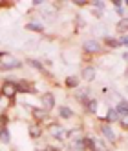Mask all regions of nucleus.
Wrapping results in <instances>:
<instances>
[{
	"label": "nucleus",
	"mask_w": 128,
	"mask_h": 151,
	"mask_svg": "<svg viewBox=\"0 0 128 151\" xmlns=\"http://www.w3.org/2000/svg\"><path fill=\"white\" fill-rule=\"evenodd\" d=\"M13 68H20V60H17L13 55L4 53V55L0 57V71H9Z\"/></svg>",
	"instance_id": "1"
},
{
	"label": "nucleus",
	"mask_w": 128,
	"mask_h": 151,
	"mask_svg": "<svg viewBox=\"0 0 128 151\" xmlns=\"http://www.w3.org/2000/svg\"><path fill=\"white\" fill-rule=\"evenodd\" d=\"M15 95H17V84H15V82H4L2 88H0V96L13 99Z\"/></svg>",
	"instance_id": "2"
},
{
	"label": "nucleus",
	"mask_w": 128,
	"mask_h": 151,
	"mask_svg": "<svg viewBox=\"0 0 128 151\" xmlns=\"http://www.w3.org/2000/svg\"><path fill=\"white\" fill-rule=\"evenodd\" d=\"M40 102H42V109L49 111V109H53V106H55V96L51 93H44L40 96Z\"/></svg>",
	"instance_id": "3"
},
{
	"label": "nucleus",
	"mask_w": 128,
	"mask_h": 151,
	"mask_svg": "<svg viewBox=\"0 0 128 151\" xmlns=\"http://www.w3.org/2000/svg\"><path fill=\"white\" fill-rule=\"evenodd\" d=\"M82 47H84V51H86V53H99L101 51V44H99V42L97 40H86V42H84V44H82Z\"/></svg>",
	"instance_id": "4"
},
{
	"label": "nucleus",
	"mask_w": 128,
	"mask_h": 151,
	"mask_svg": "<svg viewBox=\"0 0 128 151\" xmlns=\"http://www.w3.org/2000/svg\"><path fill=\"white\" fill-rule=\"evenodd\" d=\"M49 133H51L53 137L60 138V140H64V138H66V131H64V127H62V126H59V124H53V126H49Z\"/></svg>",
	"instance_id": "5"
},
{
	"label": "nucleus",
	"mask_w": 128,
	"mask_h": 151,
	"mask_svg": "<svg viewBox=\"0 0 128 151\" xmlns=\"http://www.w3.org/2000/svg\"><path fill=\"white\" fill-rule=\"evenodd\" d=\"M81 77L86 80V82H93L95 80V69L92 68V66H86L82 69V73H81Z\"/></svg>",
	"instance_id": "6"
},
{
	"label": "nucleus",
	"mask_w": 128,
	"mask_h": 151,
	"mask_svg": "<svg viewBox=\"0 0 128 151\" xmlns=\"http://www.w3.org/2000/svg\"><path fill=\"white\" fill-rule=\"evenodd\" d=\"M17 91H22V93H31V91H35V88H33V84L31 82H28V80H20L18 84H17Z\"/></svg>",
	"instance_id": "7"
},
{
	"label": "nucleus",
	"mask_w": 128,
	"mask_h": 151,
	"mask_svg": "<svg viewBox=\"0 0 128 151\" xmlns=\"http://www.w3.org/2000/svg\"><path fill=\"white\" fill-rule=\"evenodd\" d=\"M28 133H29L31 138H39V137H42V127L39 124H31L28 127Z\"/></svg>",
	"instance_id": "8"
},
{
	"label": "nucleus",
	"mask_w": 128,
	"mask_h": 151,
	"mask_svg": "<svg viewBox=\"0 0 128 151\" xmlns=\"http://www.w3.org/2000/svg\"><path fill=\"white\" fill-rule=\"evenodd\" d=\"M68 137L73 140V142H79V140L84 138V133H82V129H81V127H77V129H71V131L68 133Z\"/></svg>",
	"instance_id": "9"
},
{
	"label": "nucleus",
	"mask_w": 128,
	"mask_h": 151,
	"mask_svg": "<svg viewBox=\"0 0 128 151\" xmlns=\"http://www.w3.org/2000/svg\"><path fill=\"white\" fill-rule=\"evenodd\" d=\"M101 131H103L106 137H108L112 142H115V140H117V135H115V131H113L110 126H106V124H104V126H101Z\"/></svg>",
	"instance_id": "10"
},
{
	"label": "nucleus",
	"mask_w": 128,
	"mask_h": 151,
	"mask_svg": "<svg viewBox=\"0 0 128 151\" xmlns=\"http://www.w3.org/2000/svg\"><path fill=\"white\" fill-rule=\"evenodd\" d=\"M113 6L117 7V13H119L123 18H126V2H123V0H117V2H113Z\"/></svg>",
	"instance_id": "11"
},
{
	"label": "nucleus",
	"mask_w": 128,
	"mask_h": 151,
	"mask_svg": "<svg viewBox=\"0 0 128 151\" xmlns=\"http://www.w3.org/2000/svg\"><path fill=\"white\" fill-rule=\"evenodd\" d=\"M84 107H86L88 113H97V100H95V99H90L88 102H84Z\"/></svg>",
	"instance_id": "12"
},
{
	"label": "nucleus",
	"mask_w": 128,
	"mask_h": 151,
	"mask_svg": "<svg viewBox=\"0 0 128 151\" xmlns=\"http://www.w3.org/2000/svg\"><path fill=\"white\" fill-rule=\"evenodd\" d=\"M26 29L35 31V33H42V31H44V26L39 24V22H29V24H26Z\"/></svg>",
	"instance_id": "13"
},
{
	"label": "nucleus",
	"mask_w": 128,
	"mask_h": 151,
	"mask_svg": "<svg viewBox=\"0 0 128 151\" xmlns=\"http://www.w3.org/2000/svg\"><path fill=\"white\" fill-rule=\"evenodd\" d=\"M59 115H60V118H71L73 116V111L70 109V107L62 106V107H59Z\"/></svg>",
	"instance_id": "14"
},
{
	"label": "nucleus",
	"mask_w": 128,
	"mask_h": 151,
	"mask_svg": "<svg viewBox=\"0 0 128 151\" xmlns=\"http://www.w3.org/2000/svg\"><path fill=\"white\" fill-rule=\"evenodd\" d=\"M117 120H119V113H117L115 109H110V111H108V115H106V122L113 124V122H117Z\"/></svg>",
	"instance_id": "15"
},
{
	"label": "nucleus",
	"mask_w": 128,
	"mask_h": 151,
	"mask_svg": "<svg viewBox=\"0 0 128 151\" xmlns=\"http://www.w3.org/2000/svg\"><path fill=\"white\" fill-rule=\"evenodd\" d=\"M33 116H35V120H37V122H40V120H44V118H46V111H44V109H39V107H35V109H33Z\"/></svg>",
	"instance_id": "16"
},
{
	"label": "nucleus",
	"mask_w": 128,
	"mask_h": 151,
	"mask_svg": "<svg viewBox=\"0 0 128 151\" xmlns=\"http://www.w3.org/2000/svg\"><path fill=\"white\" fill-rule=\"evenodd\" d=\"M9 140H11V138H9V133H7V129H0V142H2V144H9Z\"/></svg>",
	"instance_id": "17"
},
{
	"label": "nucleus",
	"mask_w": 128,
	"mask_h": 151,
	"mask_svg": "<svg viewBox=\"0 0 128 151\" xmlns=\"http://www.w3.org/2000/svg\"><path fill=\"white\" fill-rule=\"evenodd\" d=\"M79 86V78L77 77H68L66 78V88H77Z\"/></svg>",
	"instance_id": "18"
},
{
	"label": "nucleus",
	"mask_w": 128,
	"mask_h": 151,
	"mask_svg": "<svg viewBox=\"0 0 128 151\" xmlns=\"http://www.w3.org/2000/svg\"><path fill=\"white\" fill-rule=\"evenodd\" d=\"M92 149L93 151H106V146L101 142V140H95V142L92 144Z\"/></svg>",
	"instance_id": "19"
},
{
	"label": "nucleus",
	"mask_w": 128,
	"mask_h": 151,
	"mask_svg": "<svg viewBox=\"0 0 128 151\" xmlns=\"http://www.w3.org/2000/svg\"><path fill=\"white\" fill-rule=\"evenodd\" d=\"M115 111L119 113V115H126V100H123L121 104H117L115 106Z\"/></svg>",
	"instance_id": "20"
},
{
	"label": "nucleus",
	"mask_w": 128,
	"mask_h": 151,
	"mask_svg": "<svg viewBox=\"0 0 128 151\" xmlns=\"http://www.w3.org/2000/svg\"><path fill=\"white\" fill-rule=\"evenodd\" d=\"M104 40H106V46H110V47L121 46V44H119V40H115V38H110V37H108V38H104Z\"/></svg>",
	"instance_id": "21"
},
{
	"label": "nucleus",
	"mask_w": 128,
	"mask_h": 151,
	"mask_svg": "<svg viewBox=\"0 0 128 151\" xmlns=\"http://www.w3.org/2000/svg\"><path fill=\"white\" fill-rule=\"evenodd\" d=\"M126 24H128V22H126V18H123L121 22L117 24V27H119V31H123V33H126Z\"/></svg>",
	"instance_id": "22"
},
{
	"label": "nucleus",
	"mask_w": 128,
	"mask_h": 151,
	"mask_svg": "<svg viewBox=\"0 0 128 151\" xmlns=\"http://www.w3.org/2000/svg\"><path fill=\"white\" fill-rule=\"evenodd\" d=\"M28 64H29V66H33V68H37L39 71H42V69H44V68H42V64H39L37 60H28Z\"/></svg>",
	"instance_id": "23"
},
{
	"label": "nucleus",
	"mask_w": 128,
	"mask_h": 151,
	"mask_svg": "<svg viewBox=\"0 0 128 151\" xmlns=\"http://www.w3.org/2000/svg\"><path fill=\"white\" fill-rule=\"evenodd\" d=\"M119 120H121V127L126 129V115H119Z\"/></svg>",
	"instance_id": "24"
},
{
	"label": "nucleus",
	"mask_w": 128,
	"mask_h": 151,
	"mask_svg": "<svg viewBox=\"0 0 128 151\" xmlns=\"http://www.w3.org/2000/svg\"><path fill=\"white\" fill-rule=\"evenodd\" d=\"M93 6H95V7H101V9L104 7V4H103V2H93Z\"/></svg>",
	"instance_id": "25"
}]
</instances>
